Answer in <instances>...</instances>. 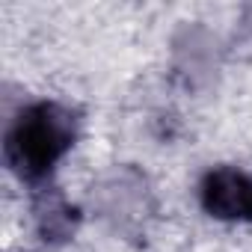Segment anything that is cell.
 Listing matches in <instances>:
<instances>
[{"label": "cell", "mask_w": 252, "mask_h": 252, "mask_svg": "<svg viewBox=\"0 0 252 252\" xmlns=\"http://www.w3.org/2000/svg\"><path fill=\"white\" fill-rule=\"evenodd\" d=\"M77 211L54 190H39V202H36V228L42 234V240L57 243V240H68L77 228Z\"/></svg>", "instance_id": "3"}, {"label": "cell", "mask_w": 252, "mask_h": 252, "mask_svg": "<svg viewBox=\"0 0 252 252\" xmlns=\"http://www.w3.org/2000/svg\"><path fill=\"white\" fill-rule=\"evenodd\" d=\"M199 205L222 222H252V175L240 166H214L199 181Z\"/></svg>", "instance_id": "2"}, {"label": "cell", "mask_w": 252, "mask_h": 252, "mask_svg": "<svg viewBox=\"0 0 252 252\" xmlns=\"http://www.w3.org/2000/svg\"><path fill=\"white\" fill-rule=\"evenodd\" d=\"M77 131L80 119L71 107L48 98L30 101L6 125L3 160L21 184L33 190H48L57 166L74 149Z\"/></svg>", "instance_id": "1"}]
</instances>
